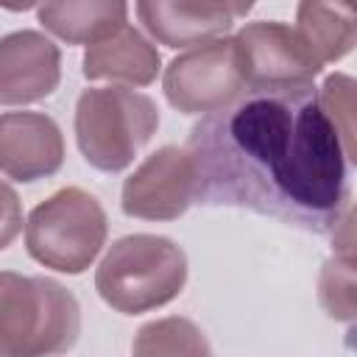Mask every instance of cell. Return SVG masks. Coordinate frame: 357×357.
Returning a JSON list of instances; mask_svg holds the SVG:
<instances>
[{"mask_svg": "<svg viewBox=\"0 0 357 357\" xmlns=\"http://www.w3.org/2000/svg\"><path fill=\"white\" fill-rule=\"evenodd\" d=\"M61 81V50L42 31H11L0 36V106L45 100Z\"/></svg>", "mask_w": 357, "mask_h": 357, "instance_id": "10", "label": "cell"}, {"mask_svg": "<svg viewBox=\"0 0 357 357\" xmlns=\"http://www.w3.org/2000/svg\"><path fill=\"white\" fill-rule=\"evenodd\" d=\"M251 3L231 0H142L134 6L145 31L165 47H198L223 39Z\"/></svg>", "mask_w": 357, "mask_h": 357, "instance_id": "9", "label": "cell"}, {"mask_svg": "<svg viewBox=\"0 0 357 357\" xmlns=\"http://www.w3.org/2000/svg\"><path fill=\"white\" fill-rule=\"evenodd\" d=\"M318 92V103L321 112L326 114V120L332 123L340 148L346 153V162L354 165L357 162V148H354V78L346 73H332L324 78Z\"/></svg>", "mask_w": 357, "mask_h": 357, "instance_id": "16", "label": "cell"}, {"mask_svg": "<svg viewBox=\"0 0 357 357\" xmlns=\"http://www.w3.org/2000/svg\"><path fill=\"white\" fill-rule=\"evenodd\" d=\"M187 284V254L162 234H126L109 245L98 271V296L123 315L151 312Z\"/></svg>", "mask_w": 357, "mask_h": 357, "instance_id": "3", "label": "cell"}, {"mask_svg": "<svg viewBox=\"0 0 357 357\" xmlns=\"http://www.w3.org/2000/svg\"><path fill=\"white\" fill-rule=\"evenodd\" d=\"M128 6L120 0H67L36 6V20L45 31L64 39L67 45L95 42L112 28L128 22Z\"/></svg>", "mask_w": 357, "mask_h": 357, "instance_id": "14", "label": "cell"}, {"mask_svg": "<svg viewBox=\"0 0 357 357\" xmlns=\"http://www.w3.org/2000/svg\"><path fill=\"white\" fill-rule=\"evenodd\" d=\"M159 70L162 56L156 45L131 22H123L100 39L89 42L81 59V73L86 81H120L131 86H148L151 81H156Z\"/></svg>", "mask_w": 357, "mask_h": 357, "instance_id": "12", "label": "cell"}, {"mask_svg": "<svg viewBox=\"0 0 357 357\" xmlns=\"http://www.w3.org/2000/svg\"><path fill=\"white\" fill-rule=\"evenodd\" d=\"M198 201V176L190 153L162 145L123 181L120 209L142 220H176Z\"/></svg>", "mask_w": 357, "mask_h": 357, "instance_id": "8", "label": "cell"}, {"mask_svg": "<svg viewBox=\"0 0 357 357\" xmlns=\"http://www.w3.org/2000/svg\"><path fill=\"white\" fill-rule=\"evenodd\" d=\"M109 220L100 201L81 187H61L25 220L28 254L59 273H84L106 245Z\"/></svg>", "mask_w": 357, "mask_h": 357, "instance_id": "5", "label": "cell"}, {"mask_svg": "<svg viewBox=\"0 0 357 357\" xmlns=\"http://www.w3.org/2000/svg\"><path fill=\"white\" fill-rule=\"evenodd\" d=\"M78 335L81 307L61 282L0 271V357H56Z\"/></svg>", "mask_w": 357, "mask_h": 357, "instance_id": "2", "label": "cell"}, {"mask_svg": "<svg viewBox=\"0 0 357 357\" xmlns=\"http://www.w3.org/2000/svg\"><path fill=\"white\" fill-rule=\"evenodd\" d=\"M198 204L271 215L329 234L349 204V162L315 86L245 89L187 137Z\"/></svg>", "mask_w": 357, "mask_h": 357, "instance_id": "1", "label": "cell"}, {"mask_svg": "<svg viewBox=\"0 0 357 357\" xmlns=\"http://www.w3.org/2000/svg\"><path fill=\"white\" fill-rule=\"evenodd\" d=\"M162 89L181 114H212L231 106L245 92L234 42L223 36L178 53L165 67Z\"/></svg>", "mask_w": 357, "mask_h": 357, "instance_id": "6", "label": "cell"}, {"mask_svg": "<svg viewBox=\"0 0 357 357\" xmlns=\"http://www.w3.org/2000/svg\"><path fill=\"white\" fill-rule=\"evenodd\" d=\"M234 50L245 89H287L310 86L324 64L307 50L298 33L279 20L243 25L234 36Z\"/></svg>", "mask_w": 357, "mask_h": 357, "instance_id": "7", "label": "cell"}, {"mask_svg": "<svg viewBox=\"0 0 357 357\" xmlns=\"http://www.w3.org/2000/svg\"><path fill=\"white\" fill-rule=\"evenodd\" d=\"M22 231V201L11 184L0 178V251L8 248Z\"/></svg>", "mask_w": 357, "mask_h": 357, "instance_id": "18", "label": "cell"}, {"mask_svg": "<svg viewBox=\"0 0 357 357\" xmlns=\"http://www.w3.org/2000/svg\"><path fill=\"white\" fill-rule=\"evenodd\" d=\"M321 301L337 321L354 318V257L335 254L321 273Z\"/></svg>", "mask_w": 357, "mask_h": 357, "instance_id": "17", "label": "cell"}, {"mask_svg": "<svg viewBox=\"0 0 357 357\" xmlns=\"http://www.w3.org/2000/svg\"><path fill=\"white\" fill-rule=\"evenodd\" d=\"M64 165V137L45 112L0 114V173L31 184L59 173Z\"/></svg>", "mask_w": 357, "mask_h": 357, "instance_id": "11", "label": "cell"}, {"mask_svg": "<svg viewBox=\"0 0 357 357\" xmlns=\"http://www.w3.org/2000/svg\"><path fill=\"white\" fill-rule=\"evenodd\" d=\"M293 31L321 64L340 61L357 39V8L351 3H298Z\"/></svg>", "mask_w": 357, "mask_h": 357, "instance_id": "13", "label": "cell"}, {"mask_svg": "<svg viewBox=\"0 0 357 357\" xmlns=\"http://www.w3.org/2000/svg\"><path fill=\"white\" fill-rule=\"evenodd\" d=\"M131 357H212V349L190 318L167 315L137 329Z\"/></svg>", "mask_w": 357, "mask_h": 357, "instance_id": "15", "label": "cell"}, {"mask_svg": "<svg viewBox=\"0 0 357 357\" xmlns=\"http://www.w3.org/2000/svg\"><path fill=\"white\" fill-rule=\"evenodd\" d=\"M75 142L103 173L126 170L159 128V106L126 86H89L75 100Z\"/></svg>", "mask_w": 357, "mask_h": 357, "instance_id": "4", "label": "cell"}]
</instances>
